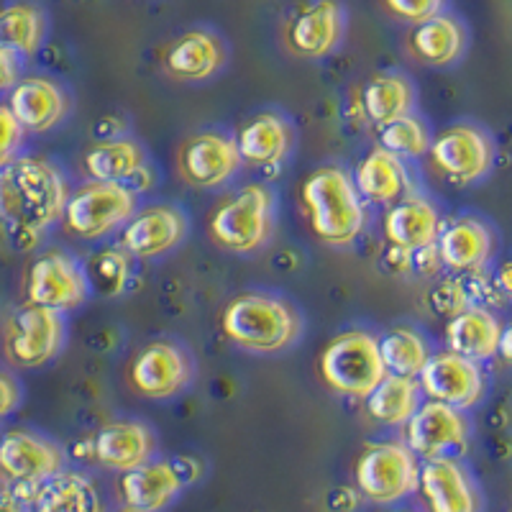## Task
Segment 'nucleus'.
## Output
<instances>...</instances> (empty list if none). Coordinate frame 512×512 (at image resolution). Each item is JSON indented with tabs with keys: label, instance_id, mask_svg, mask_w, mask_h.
<instances>
[{
	"label": "nucleus",
	"instance_id": "nucleus-34",
	"mask_svg": "<svg viewBox=\"0 0 512 512\" xmlns=\"http://www.w3.org/2000/svg\"><path fill=\"white\" fill-rule=\"evenodd\" d=\"M44 16L39 8L29 3L0 8V52H11L16 57L34 54L44 41Z\"/></svg>",
	"mask_w": 512,
	"mask_h": 512
},
{
	"label": "nucleus",
	"instance_id": "nucleus-2",
	"mask_svg": "<svg viewBox=\"0 0 512 512\" xmlns=\"http://www.w3.org/2000/svg\"><path fill=\"white\" fill-rule=\"evenodd\" d=\"M223 336L249 354H282L303 338V315L285 297L244 292L221 315Z\"/></svg>",
	"mask_w": 512,
	"mask_h": 512
},
{
	"label": "nucleus",
	"instance_id": "nucleus-30",
	"mask_svg": "<svg viewBox=\"0 0 512 512\" xmlns=\"http://www.w3.org/2000/svg\"><path fill=\"white\" fill-rule=\"evenodd\" d=\"M408 49L418 62L428 67H448L464 54L466 31L456 18L438 13L423 24L413 26L408 36Z\"/></svg>",
	"mask_w": 512,
	"mask_h": 512
},
{
	"label": "nucleus",
	"instance_id": "nucleus-42",
	"mask_svg": "<svg viewBox=\"0 0 512 512\" xmlns=\"http://www.w3.org/2000/svg\"><path fill=\"white\" fill-rule=\"evenodd\" d=\"M492 280H495V287L500 290L502 300H512V262L500 264Z\"/></svg>",
	"mask_w": 512,
	"mask_h": 512
},
{
	"label": "nucleus",
	"instance_id": "nucleus-19",
	"mask_svg": "<svg viewBox=\"0 0 512 512\" xmlns=\"http://www.w3.org/2000/svg\"><path fill=\"white\" fill-rule=\"evenodd\" d=\"M85 443L90 448V461L121 474L152 461L157 446L152 428L141 420H111L100 425L98 433Z\"/></svg>",
	"mask_w": 512,
	"mask_h": 512
},
{
	"label": "nucleus",
	"instance_id": "nucleus-11",
	"mask_svg": "<svg viewBox=\"0 0 512 512\" xmlns=\"http://www.w3.org/2000/svg\"><path fill=\"white\" fill-rule=\"evenodd\" d=\"M175 162L180 180L195 190H218L231 182L244 164L236 139L221 131H203L182 141Z\"/></svg>",
	"mask_w": 512,
	"mask_h": 512
},
{
	"label": "nucleus",
	"instance_id": "nucleus-12",
	"mask_svg": "<svg viewBox=\"0 0 512 512\" xmlns=\"http://www.w3.org/2000/svg\"><path fill=\"white\" fill-rule=\"evenodd\" d=\"M431 162L456 185H469L487 175L495 162V146L482 128L456 123L431 141Z\"/></svg>",
	"mask_w": 512,
	"mask_h": 512
},
{
	"label": "nucleus",
	"instance_id": "nucleus-38",
	"mask_svg": "<svg viewBox=\"0 0 512 512\" xmlns=\"http://www.w3.org/2000/svg\"><path fill=\"white\" fill-rule=\"evenodd\" d=\"M384 6H387L392 16L402 18V21L423 24V21L441 13L443 0H384Z\"/></svg>",
	"mask_w": 512,
	"mask_h": 512
},
{
	"label": "nucleus",
	"instance_id": "nucleus-21",
	"mask_svg": "<svg viewBox=\"0 0 512 512\" xmlns=\"http://www.w3.org/2000/svg\"><path fill=\"white\" fill-rule=\"evenodd\" d=\"M418 489L428 512H477L479 500L464 466L454 456L423 461Z\"/></svg>",
	"mask_w": 512,
	"mask_h": 512
},
{
	"label": "nucleus",
	"instance_id": "nucleus-1",
	"mask_svg": "<svg viewBox=\"0 0 512 512\" xmlns=\"http://www.w3.org/2000/svg\"><path fill=\"white\" fill-rule=\"evenodd\" d=\"M70 185L49 159L16 157L0 169V228L18 246L36 244L62 218Z\"/></svg>",
	"mask_w": 512,
	"mask_h": 512
},
{
	"label": "nucleus",
	"instance_id": "nucleus-6",
	"mask_svg": "<svg viewBox=\"0 0 512 512\" xmlns=\"http://www.w3.org/2000/svg\"><path fill=\"white\" fill-rule=\"evenodd\" d=\"M139 210V195L123 182H85L64 205V228L82 241L105 239Z\"/></svg>",
	"mask_w": 512,
	"mask_h": 512
},
{
	"label": "nucleus",
	"instance_id": "nucleus-43",
	"mask_svg": "<svg viewBox=\"0 0 512 512\" xmlns=\"http://www.w3.org/2000/svg\"><path fill=\"white\" fill-rule=\"evenodd\" d=\"M497 356L505 361L507 367H512V320L505 323L500 331V344H497Z\"/></svg>",
	"mask_w": 512,
	"mask_h": 512
},
{
	"label": "nucleus",
	"instance_id": "nucleus-3",
	"mask_svg": "<svg viewBox=\"0 0 512 512\" xmlns=\"http://www.w3.org/2000/svg\"><path fill=\"white\" fill-rule=\"evenodd\" d=\"M303 205L320 244L346 249L356 244L367 223V208L354 177L341 167H320L305 180Z\"/></svg>",
	"mask_w": 512,
	"mask_h": 512
},
{
	"label": "nucleus",
	"instance_id": "nucleus-44",
	"mask_svg": "<svg viewBox=\"0 0 512 512\" xmlns=\"http://www.w3.org/2000/svg\"><path fill=\"white\" fill-rule=\"evenodd\" d=\"M116 512H141V510H134V507H121V510H116Z\"/></svg>",
	"mask_w": 512,
	"mask_h": 512
},
{
	"label": "nucleus",
	"instance_id": "nucleus-33",
	"mask_svg": "<svg viewBox=\"0 0 512 512\" xmlns=\"http://www.w3.org/2000/svg\"><path fill=\"white\" fill-rule=\"evenodd\" d=\"M379 351L387 374L418 379L431 359L428 341L410 326H395L379 338Z\"/></svg>",
	"mask_w": 512,
	"mask_h": 512
},
{
	"label": "nucleus",
	"instance_id": "nucleus-26",
	"mask_svg": "<svg viewBox=\"0 0 512 512\" xmlns=\"http://www.w3.org/2000/svg\"><path fill=\"white\" fill-rule=\"evenodd\" d=\"M354 185L359 190L361 200H369V203L377 205L397 203L410 190L405 159L377 146V149H372L367 157L356 164Z\"/></svg>",
	"mask_w": 512,
	"mask_h": 512
},
{
	"label": "nucleus",
	"instance_id": "nucleus-40",
	"mask_svg": "<svg viewBox=\"0 0 512 512\" xmlns=\"http://www.w3.org/2000/svg\"><path fill=\"white\" fill-rule=\"evenodd\" d=\"M21 400H24L21 382H18L13 374L0 372V420L8 418L11 413H16Z\"/></svg>",
	"mask_w": 512,
	"mask_h": 512
},
{
	"label": "nucleus",
	"instance_id": "nucleus-24",
	"mask_svg": "<svg viewBox=\"0 0 512 512\" xmlns=\"http://www.w3.org/2000/svg\"><path fill=\"white\" fill-rule=\"evenodd\" d=\"M441 216L431 200L420 195H405L397 203L390 205L384 216V236L395 249L420 251L428 246H436L438 233H441Z\"/></svg>",
	"mask_w": 512,
	"mask_h": 512
},
{
	"label": "nucleus",
	"instance_id": "nucleus-39",
	"mask_svg": "<svg viewBox=\"0 0 512 512\" xmlns=\"http://www.w3.org/2000/svg\"><path fill=\"white\" fill-rule=\"evenodd\" d=\"M21 141H24V128L18 126L8 105H0V169L16 159Z\"/></svg>",
	"mask_w": 512,
	"mask_h": 512
},
{
	"label": "nucleus",
	"instance_id": "nucleus-8",
	"mask_svg": "<svg viewBox=\"0 0 512 512\" xmlns=\"http://www.w3.org/2000/svg\"><path fill=\"white\" fill-rule=\"evenodd\" d=\"M354 479L359 495L374 505H395L418 489V456L402 441L369 443L356 459Z\"/></svg>",
	"mask_w": 512,
	"mask_h": 512
},
{
	"label": "nucleus",
	"instance_id": "nucleus-4",
	"mask_svg": "<svg viewBox=\"0 0 512 512\" xmlns=\"http://www.w3.org/2000/svg\"><path fill=\"white\" fill-rule=\"evenodd\" d=\"M277 223V198L267 185L231 192L208 221V236L228 254H254L269 241Z\"/></svg>",
	"mask_w": 512,
	"mask_h": 512
},
{
	"label": "nucleus",
	"instance_id": "nucleus-10",
	"mask_svg": "<svg viewBox=\"0 0 512 512\" xmlns=\"http://www.w3.org/2000/svg\"><path fill=\"white\" fill-rule=\"evenodd\" d=\"M195 364L185 346L169 338H159L139 349L128 367V379L139 395L149 400H169L190 387Z\"/></svg>",
	"mask_w": 512,
	"mask_h": 512
},
{
	"label": "nucleus",
	"instance_id": "nucleus-7",
	"mask_svg": "<svg viewBox=\"0 0 512 512\" xmlns=\"http://www.w3.org/2000/svg\"><path fill=\"white\" fill-rule=\"evenodd\" d=\"M67 341L62 313L39 305H21L3 326V356L13 369H41L52 364Z\"/></svg>",
	"mask_w": 512,
	"mask_h": 512
},
{
	"label": "nucleus",
	"instance_id": "nucleus-17",
	"mask_svg": "<svg viewBox=\"0 0 512 512\" xmlns=\"http://www.w3.org/2000/svg\"><path fill=\"white\" fill-rule=\"evenodd\" d=\"M187 464H190L187 459H152L131 469V472L121 474V479H118V495H121L123 505L141 512H162L192 479V474L185 472Z\"/></svg>",
	"mask_w": 512,
	"mask_h": 512
},
{
	"label": "nucleus",
	"instance_id": "nucleus-32",
	"mask_svg": "<svg viewBox=\"0 0 512 512\" xmlns=\"http://www.w3.org/2000/svg\"><path fill=\"white\" fill-rule=\"evenodd\" d=\"M420 405H423V390L418 379L397 377V374H387L367 397L369 415L390 428L408 423L418 413Z\"/></svg>",
	"mask_w": 512,
	"mask_h": 512
},
{
	"label": "nucleus",
	"instance_id": "nucleus-20",
	"mask_svg": "<svg viewBox=\"0 0 512 512\" xmlns=\"http://www.w3.org/2000/svg\"><path fill=\"white\" fill-rule=\"evenodd\" d=\"M8 111L24 134H47L64 121L70 111V98L54 80L47 77H24L16 82L8 98Z\"/></svg>",
	"mask_w": 512,
	"mask_h": 512
},
{
	"label": "nucleus",
	"instance_id": "nucleus-13",
	"mask_svg": "<svg viewBox=\"0 0 512 512\" xmlns=\"http://www.w3.org/2000/svg\"><path fill=\"white\" fill-rule=\"evenodd\" d=\"M64 469V451L41 433L11 428L0 436V477L8 484H41Z\"/></svg>",
	"mask_w": 512,
	"mask_h": 512
},
{
	"label": "nucleus",
	"instance_id": "nucleus-27",
	"mask_svg": "<svg viewBox=\"0 0 512 512\" xmlns=\"http://www.w3.org/2000/svg\"><path fill=\"white\" fill-rule=\"evenodd\" d=\"M24 512H105L98 487L80 472H59L36 484Z\"/></svg>",
	"mask_w": 512,
	"mask_h": 512
},
{
	"label": "nucleus",
	"instance_id": "nucleus-31",
	"mask_svg": "<svg viewBox=\"0 0 512 512\" xmlns=\"http://www.w3.org/2000/svg\"><path fill=\"white\" fill-rule=\"evenodd\" d=\"M361 108L364 116L377 126H387L397 118L410 116L415 108L413 82L397 72L372 77L361 90Z\"/></svg>",
	"mask_w": 512,
	"mask_h": 512
},
{
	"label": "nucleus",
	"instance_id": "nucleus-36",
	"mask_svg": "<svg viewBox=\"0 0 512 512\" xmlns=\"http://www.w3.org/2000/svg\"><path fill=\"white\" fill-rule=\"evenodd\" d=\"M85 272H88L90 292H98L103 297L121 295L123 287L131 280V256L123 249L100 251L90 259Z\"/></svg>",
	"mask_w": 512,
	"mask_h": 512
},
{
	"label": "nucleus",
	"instance_id": "nucleus-5",
	"mask_svg": "<svg viewBox=\"0 0 512 512\" xmlns=\"http://www.w3.org/2000/svg\"><path fill=\"white\" fill-rule=\"evenodd\" d=\"M320 377L338 395L367 400L387 377L379 338L364 328L338 333L320 354Z\"/></svg>",
	"mask_w": 512,
	"mask_h": 512
},
{
	"label": "nucleus",
	"instance_id": "nucleus-18",
	"mask_svg": "<svg viewBox=\"0 0 512 512\" xmlns=\"http://www.w3.org/2000/svg\"><path fill=\"white\" fill-rule=\"evenodd\" d=\"M346 13L338 0H315L297 11L285 29V47L295 57L320 59L344 39Z\"/></svg>",
	"mask_w": 512,
	"mask_h": 512
},
{
	"label": "nucleus",
	"instance_id": "nucleus-29",
	"mask_svg": "<svg viewBox=\"0 0 512 512\" xmlns=\"http://www.w3.org/2000/svg\"><path fill=\"white\" fill-rule=\"evenodd\" d=\"M146 167L144 146L136 139L113 136L93 144L82 157V169L93 182H128Z\"/></svg>",
	"mask_w": 512,
	"mask_h": 512
},
{
	"label": "nucleus",
	"instance_id": "nucleus-9",
	"mask_svg": "<svg viewBox=\"0 0 512 512\" xmlns=\"http://www.w3.org/2000/svg\"><path fill=\"white\" fill-rule=\"evenodd\" d=\"M90 292L88 272L75 256L64 251H44L31 262L26 272V303L39 308L72 313L88 303Z\"/></svg>",
	"mask_w": 512,
	"mask_h": 512
},
{
	"label": "nucleus",
	"instance_id": "nucleus-35",
	"mask_svg": "<svg viewBox=\"0 0 512 512\" xmlns=\"http://www.w3.org/2000/svg\"><path fill=\"white\" fill-rule=\"evenodd\" d=\"M431 131L425 126L420 118H415L413 113L410 116H402L397 121L387 123L379 131V146L387 149V152L397 154L400 159L410 157H423L431 149Z\"/></svg>",
	"mask_w": 512,
	"mask_h": 512
},
{
	"label": "nucleus",
	"instance_id": "nucleus-15",
	"mask_svg": "<svg viewBox=\"0 0 512 512\" xmlns=\"http://www.w3.org/2000/svg\"><path fill=\"white\" fill-rule=\"evenodd\" d=\"M466 438L469 423L464 413L443 402H423L418 413L405 423V446L423 461L451 456L466 446Z\"/></svg>",
	"mask_w": 512,
	"mask_h": 512
},
{
	"label": "nucleus",
	"instance_id": "nucleus-25",
	"mask_svg": "<svg viewBox=\"0 0 512 512\" xmlns=\"http://www.w3.org/2000/svg\"><path fill=\"white\" fill-rule=\"evenodd\" d=\"M292 144H295V131H292L290 121L272 111L259 113L246 121L236 136L241 162L259 169L277 167L285 162L287 154L292 152Z\"/></svg>",
	"mask_w": 512,
	"mask_h": 512
},
{
	"label": "nucleus",
	"instance_id": "nucleus-16",
	"mask_svg": "<svg viewBox=\"0 0 512 512\" xmlns=\"http://www.w3.org/2000/svg\"><path fill=\"white\" fill-rule=\"evenodd\" d=\"M187 236V218L175 205H149L136 210L121 228V249L131 259H159L175 251Z\"/></svg>",
	"mask_w": 512,
	"mask_h": 512
},
{
	"label": "nucleus",
	"instance_id": "nucleus-23",
	"mask_svg": "<svg viewBox=\"0 0 512 512\" xmlns=\"http://www.w3.org/2000/svg\"><path fill=\"white\" fill-rule=\"evenodd\" d=\"M226 64L223 41L213 31L192 29L177 36L164 52V70L177 82H205Z\"/></svg>",
	"mask_w": 512,
	"mask_h": 512
},
{
	"label": "nucleus",
	"instance_id": "nucleus-41",
	"mask_svg": "<svg viewBox=\"0 0 512 512\" xmlns=\"http://www.w3.org/2000/svg\"><path fill=\"white\" fill-rule=\"evenodd\" d=\"M18 75H21V64H18L16 54L0 52V93L16 88V82L21 80Z\"/></svg>",
	"mask_w": 512,
	"mask_h": 512
},
{
	"label": "nucleus",
	"instance_id": "nucleus-28",
	"mask_svg": "<svg viewBox=\"0 0 512 512\" xmlns=\"http://www.w3.org/2000/svg\"><path fill=\"white\" fill-rule=\"evenodd\" d=\"M500 320L492 315V310L472 305L456 318L448 320L446 326V346L454 354L466 356L472 361H487L497 356L500 344Z\"/></svg>",
	"mask_w": 512,
	"mask_h": 512
},
{
	"label": "nucleus",
	"instance_id": "nucleus-14",
	"mask_svg": "<svg viewBox=\"0 0 512 512\" xmlns=\"http://www.w3.org/2000/svg\"><path fill=\"white\" fill-rule=\"evenodd\" d=\"M418 382L428 400L451 405L461 413L474 408L484 397V390H487L482 367L477 361L454 354V351L431 354L425 369L420 372Z\"/></svg>",
	"mask_w": 512,
	"mask_h": 512
},
{
	"label": "nucleus",
	"instance_id": "nucleus-37",
	"mask_svg": "<svg viewBox=\"0 0 512 512\" xmlns=\"http://www.w3.org/2000/svg\"><path fill=\"white\" fill-rule=\"evenodd\" d=\"M428 305L436 315L443 318H456L459 313H464L466 308H472V300L466 295V287L461 277H448V280L438 282L436 287L428 295Z\"/></svg>",
	"mask_w": 512,
	"mask_h": 512
},
{
	"label": "nucleus",
	"instance_id": "nucleus-22",
	"mask_svg": "<svg viewBox=\"0 0 512 512\" xmlns=\"http://www.w3.org/2000/svg\"><path fill=\"white\" fill-rule=\"evenodd\" d=\"M436 251L443 267L451 272H482L495 251V239H492L487 223H482L479 218H454L441 226Z\"/></svg>",
	"mask_w": 512,
	"mask_h": 512
}]
</instances>
